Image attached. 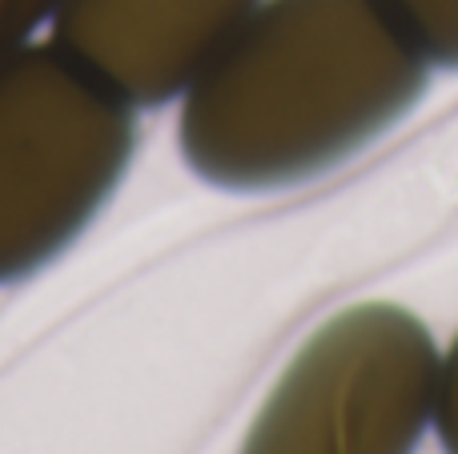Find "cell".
I'll return each instance as SVG.
<instances>
[{"instance_id": "1", "label": "cell", "mask_w": 458, "mask_h": 454, "mask_svg": "<svg viewBox=\"0 0 458 454\" xmlns=\"http://www.w3.org/2000/svg\"><path fill=\"white\" fill-rule=\"evenodd\" d=\"M427 80L386 0H261L190 85L177 145L217 189H290L394 129Z\"/></svg>"}, {"instance_id": "2", "label": "cell", "mask_w": 458, "mask_h": 454, "mask_svg": "<svg viewBox=\"0 0 458 454\" xmlns=\"http://www.w3.org/2000/svg\"><path fill=\"white\" fill-rule=\"evenodd\" d=\"M133 149V105L56 40L0 61V286L40 273L93 225Z\"/></svg>"}, {"instance_id": "3", "label": "cell", "mask_w": 458, "mask_h": 454, "mask_svg": "<svg viewBox=\"0 0 458 454\" xmlns=\"http://www.w3.org/2000/svg\"><path fill=\"white\" fill-rule=\"evenodd\" d=\"M438 346L394 302H362L306 338L242 454H414L435 423Z\"/></svg>"}, {"instance_id": "4", "label": "cell", "mask_w": 458, "mask_h": 454, "mask_svg": "<svg viewBox=\"0 0 458 454\" xmlns=\"http://www.w3.org/2000/svg\"><path fill=\"white\" fill-rule=\"evenodd\" d=\"M261 0H61L53 40L133 109H153L209 69Z\"/></svg>"}, {"instance_id": "5", "label": "cell", "mask_w": 458, "mask_h": 454, "mask_svg": "<svg viewBox=\"0 0 458 454\" xmlns=\"http://www.w3.org/2000/svg\"><path fill=\"white\" fill-rule=\"evenodd\" d=\"M419 53L438 69H458V0H386Z\"/></svg>"}, {"instance_id": "6", "label": "cell", "mask_w": 458, "mask_h": 454, "mask_svg": "<svg viewBox=\"0 0 458 454\" xmlns=\"http://www.w3.org/2000/svg\"><path fill=\"white\" fill-rule=\"evenodd\" d=\"M61 0H0V61L32 40V32L53 21Z\"/></svg>"}, {"instance_id": "7", "label": "cell", "mask_w": 458, "mask_h": 454, "mask_svg": "<svg viewBox=\"0 0 458 454\" xmlns=\"http://www.w3.org/2000/svg\"><path fill=\"white\" fill-rule=\"evenodd\" d=\"M435 431L446 454H458V334L438 358V399H435Z\"/></svg>"}]
</instances>
